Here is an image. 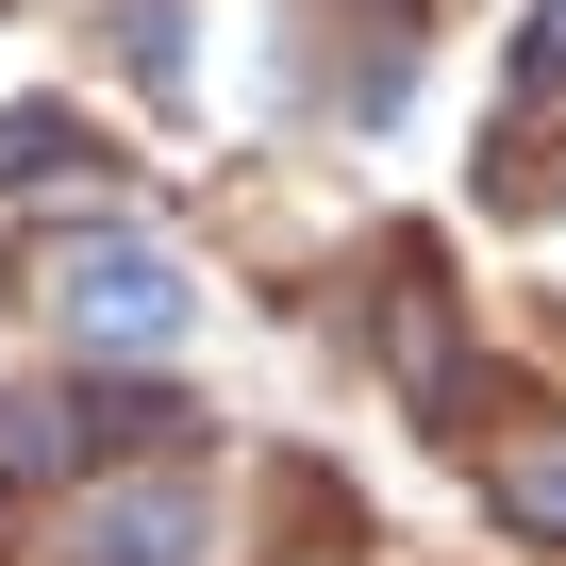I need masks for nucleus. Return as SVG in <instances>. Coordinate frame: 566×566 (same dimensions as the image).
<instances>
[{"label": "nucleus", "mask_w": 566, "mask_h": 566, "mask_svg": "<svg viewBox=\"0 0 566 566\" xmlns=\"http://www.w3.org/2000/svg\"><path fill=\"white\" fill-rule=\"evenodd\" d=\"M51 317L84 350H167L184 334V266L134 250V233H84V250H51Z\"/></svg>", "instance_id": "1"}, {"label": "nucleus", "mask_w": 566, "mask_h": 566, "mask_svg": "<svg viewBox=\"0 0 566 566\" xmlns=\"http://www.w3.org/2000/svg\"><path fill=\"white\" fill-rule=\"evenodd\" d=\"M184 549H200V500H184V483L84 500V533H67V566H184Z\"/></svg>", "instance_id": "2"}, {"label": "nucleus", "mask_w": 566, "mask_h": 566, "mask_svg": "<svg viewBox=\"0 0 566 566\" xmlns=\"http://www.w3.org/2000/svg\"><path fill=\"white\" fill-rule=\"evenodd\" d=\"M483 500H500V516H516V533H566V450H516V467H500V483H483Z\"/></svg>", "instance_id": "3"}, {"label": "nucleus", "mask_w": 566, "mask_h": 566, "mask_svg": "<svg viewBox=\"0 0 566 566\" xmlns=\"http://www.w3.org/2000/svg\"><path fill=\"white\" fill-rule=\"evenodd\" d=\"M533 67H566V0H549V34H533Z\"/></svg>", "instance_id": "4"}]
</instances>
